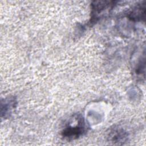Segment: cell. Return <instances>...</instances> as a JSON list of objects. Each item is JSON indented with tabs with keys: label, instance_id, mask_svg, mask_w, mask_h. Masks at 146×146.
<instances>
[{
	"label": "cell",
	"instance_id": "cell-1",
	"mask_svg": "<svg viewBox=\"0 0 146 146\" xmlns=\"http://www.w3.org/2000/svg\"><path fill=\"white\" fill-rule=\"evenodd\" d=\"M87 131V127L82 116H76V124L69 123L62 131V136L69 140L78 139Z\"/></svg>",
	"mask_w": 146,
	"mask_h": 146
},
{
	"label": "cell",
	"instance_id": "cell-2",
	"mask_svg": "<svg viewBox=\"0 0 146 146\" xmlns=\"http://www.w3.org/2000/svg\"><path fill=\"white\" fill-rule=\"evenodd\" d=\"M117 1H94L91 4V11L90 24L96 23L104 15V13L112 9L116 5Z\"/></svg>",
	"mask_w": 146,
	"mask_h": 146
},
{
	"label": "cell",
	"instance_id": "cell-3",
	"mask_svg": "<svg viewBox=\"0 0 146 146\" xmlns=\"http://www.w3.org/2000/svg\"><path fill=\"white\" fill-rule=\"evenodd\" d=\"M145 16V5L144 2L137 3L127 13V17L133 22L144 21Z\"/></svg>",
	"mask_w": 146,
	"mask_h": 146
},
{
	"label": "cell",
	"instance_id": "cell-4",
	"mask_svg": "<svg viewBox=\"0 0 146 146\" xmlns=\"http://www.w3.org/2000/svg\"><path fill=\"white\" fill-rule=\"evenodd\" d=\"M128 134L127 131H125L121 127H115L111 129L108 135V138L110 141L113 142V143H117L120 144V143H123L128 138Z\"/></svg>",
	"mask_w": 146,
	"mask_h": 146
}]
</instances>
